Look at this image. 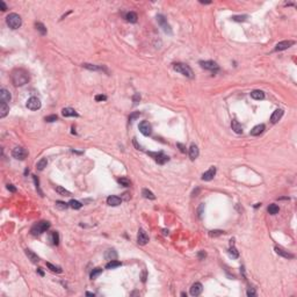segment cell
Segmentation results:
<instances>
[{
    "label": "cell",
    "instance_id": "1",
    "mask_svg": "<svg viewBox=\"0 0 297 297\" xmlns=\"http://www.w3.org/2000/svg\"><path fill=\"white\" fill-rule=\"evenodd\" d=\"M12 81L15 86H23L29 81V74L23 69H18L13 71Z\"/></svg>",
    "mask_w": 297,
    "mask_h": 297
},
{
    "label": "cell",
    "instance_id": "2",
    "mask_svg": "<svg viewBox=\"0 0 297 297\" xmlns=\"http://www.w3.org/2000/svg\"><path fill=\"white\" fill-rule=\"evenodd\" d=\"M6 22L8 24L10 28L12 29H18L21 27L22 24V20H21V16L16 13H11L7 18H6Z\"/></svg>",
    "mask_w": 297,
    "mask_h": 297
},
{
    "label": "cell",
    "instance_id": "3",
    "mask_svg": "<svg viewBox=\"0 0 297 297\" xmlns=\"http://www.w3.org/2000/svg\"><path fill=\"white\" fill-rule=\"evenodd\" d=\"M49 227H50V222H48V221H42V222L36 223L35 225L32 227L30 232H32L33 236H40L41 233L45 232Z\"/></svg>",
    "mask_w": 297,
    "mask_h": 297
},
{
    "label": "cell",
    "instance_id": "4",
    "mask_svg": "<svg viewBox=\"0 0 297 297\" xmlns=\"http://www.w3.org/2000/svg\"><path fill=\"white\" fill-rule=\"evenodd\" d=\"M173 69H174L177 72H179V73H181L182 76L187 77V78H193V77H194L193 70L190 69L187 64H183V63H177V64H174Z\"/></svg>",
    "mask_w": 297,
    "mask_h": 297
},
{
    "label": "cell",
    "instance_id": "5",
    "mask_svg": "<svg viewBox=\"0 0 297 297\" xmlns=\"http://www.w3.org/2000/svg\"><path fill=\"white\" fill-rule=\"evenodd\" d=\"M157 21H158L159 26L163 28V30H164L166 34H168V35H172V29H171V26L167 23V20L165 19V16H164L163 14L157 15Z\"/></svg>",
    "mask_w": 297,
    "mask_h": 297
},
{
    "label": "cell",
    "instance_id": "6",
    "mask_svg": "<svg viewBox=\"0 0 297 297\" xmlns=\"http://www.w3.org/2000/svg\"><path fill=\"white\" fill-rule=\"evenodd\" d=\"M147 153H149V155H151L158 164H160V165H164L165 163H167L169 160V158L164 152H147Z\"/></svg>",
    "mask_w": 297,
    "mask_h": 297
},
{
    "label": "cell",
    "instance_id": "7",
    "mask_svg": "<svg viewBox=\"0 0 297 297\" xmlns=\"http://www.w3.org/2000/svg\"><path fill=\"white\" fill-rule=\"evenodd\" d=\"M12 155L15 158V159L23 160L24 158L28 155V152H27V150L23 149V147H21V146H16V147H14V149H13Z\"/></svg>",
    "mask_w": 297,
    "mask_h": 297
},
{
    "label": "cell",
    "instance_id": "8",
    "mask_svg": "<svg viewBox=\"0 0 297 297\" xmlns=\"http://www.w3.org/2000/svg\"><path fill=\"white\" fill-rule=\"evenodd\" d=\"M200 65L202 66L203 69H205V70H209V71H213V72H216L219 70V66H218V64L214 62V60H205V62H200Z\"/></svg>",
    "mask_w": 297,
    "mask_h": 297
},
{
    "label": "cell",
    "instance_id": "9",
    "mask_svg": "<svg viewBox=\"0 0 297 297\" xmlns=\"http://www.w3.org/2000/svg\"><path fill=\"white\" fill-rule=\"evenodd\" d=\"M41 106H42V103H41L40 99H37L36 96H32L27 101V108L30 109V110H37V109L41 108Z\"/></svg>",
    "mask_w": 297,
    "mask_h": 297
},
{
    "label": "cell",
    "instance_id": "10",
    "mask_svg": "<svg viewBox=\"0 0 297 297\" xmlns=\"http://www.w3.org/2000/svg\"><path fill=\"white\" fill-rule=\"evenodd\" d=\"M138 128H139V131L142 132L144 136H150L151 132H152V127H151V124L147 121L141 122L139 125H138Z\"/></svg>",
    "mask_w": 297,
    "mask_h": 297
},
{
    "label": "cell",
    "instance_id": "11",
    "mask_svg": "<svg viewBox=\"0 0 297 297\" xmlns=\"http://www.w3.org/2000/svg\"><path fill=\"white\" fill-rule=\"evenodd\" d=\"M295 44V41H282V42H279L275 47V51H283V50H287L289 49L290 47H293Z\"/></svg>",
    "mask_w": 297,
    "mask_h": 297
},
{
    "label": "cell",
    "instance_id": "12",
    "mask_svg": "<svg viewBox=\"0 0 297 297\" xmlns=\"http://www.w3.org/2000/svg\"><path fill=\"white\" fill-rule=\"evenodd\" d=\"M137 241H138L139 245H146V244L149 243V236L146 235V232H145L143 229H139V230H138Z\"/></svg>",
    "mask_w": 297,
    "mask_h": 297
},
{
    "label": "cell",
    "instance_id": "13",
    "mask_svg": "<svg viewBox=\"0 0 297 297\" xmlns=\"http://www.w3.org/2000/svg\"><path fill=\"white\" fill-rule=\"evenodd\" d=\"M215 175H216V167L211 166L207 172H204L202 174V180L203 181H210L214 179Z\"/></svg>",
    "mask_w": 297,
    "mask_h": 297
},
{
    "label": "cell",
    "instance_id": "14",
    "mask_svg": "<svg viewBox=\"0 0 297 297\" xmlns=\"http://www.w3.org/2000/svg\"><path fill=\"white\" fill-rule=\"evenodd\" d=\"M202 290H203L202 285L200 282H195L194 285H191V288H190V295L191 296H199V295H201Z\"/></svg>",
    "mask_w": 297,
    "mask_h": 297
},
{
    "label": "cell",
    "instance_id": "15",
    "mask_svg": "<svg viewBox=\"0 0 297 297\" xmlns=\"http://www.w3.org/2000/svg\"><path fill=\"white\" fill-rule=\"evenodd\" d=\"M121 203H122V199L119 196H115V195H110L107 199V204L110 207H117Z\"/></svg>",
    "mask_w": 297,
    "mask_h": 297
},
{
    "label": "cell",
    "instance_id": "16",
    "mask_svg": "<svg viewBox=\"0 0 297 297\" xmlns=\"http://www.w3.org/2000/svg\"><path fill=\"white\" fill-rule=\"evenodd\" d=\"M11 99H12V96H11L10 91H7V89H5V88L0 89V101H1V102L8 103V102L11 101Z\"/></svg>",
    "mask_w": 297,
    "mask_h": 297
},
{
    "label": "cell",
    "instance_id": "17",
    "mask_svg": "<svg viewBox=\"0 0 297 297\" xmlns=\"http://www.w3.org/2000/svg\"><path fill=\"white\" fill-rule=\"evenodd\" d=\"M62 115L64 117H78L79 116L78 113L72 108H63L62 109Z\"/></svg>",
    "mask_w": 297,
    "mask_h": 297
},
{
    "label": "cell",
    "instance_id": "18",
    "mask_svg": "<svg viewBox=\"0 0 297 297\" xmlns=\"http://www.w3.org/2000/svg\"><path fill=\"white\" fill-rule=\"evenodd\" d=\"M200 155V151H199V147L195 145V144H191L189 147V157L191 160H195L197 157Z\"/></svg>",
    "mask_w": 297,
    "mask_h": 297
},
{
    "label": "cell",
    "instance_id": "19",
    "mask_svg": "<svg viewBox=\"0 0 297 297\" xmlns=\"http://www.w3.org/2000/svg\"><path fill=\"white\" fill-rule=\"evenodd\" d=\"M282 116H283V110H282V109H276L273 114H272V116H271V121H272V123H276V122H279V121L281 120Z\"/></svg>",
    "mask_w": 297,
    "mask_h": 297
},
{
    "label": "cell",
    "instance_id": "20",
    "mask_svg": "<svg viewBox=\"0 0 297 297\" xmlns=\"http://www.w3.org/2000/svg\"><path fill=\"white\" fill-rule=\"evenodd\" d=\"M275 252H276V254H279V255H281V257H283V258H287V259H293L294 258V254H291V253H289L288 251H285L283 249H281V247H275Z\"/></svg>",
    "mask_w": 297,
    "mask_h": 297
},
{
    "label": "cell",
    "instance_id": "21",
    "mask_svg": "<svg viewBox=\"0 0 297 297\" xmlns=\"http://www.w3.org/2000/svg\"><path fill=\"white\" fill-rule=\"evenodd\" d=\"M266 129V127H265V124H258V125H255L252 130H251V135L252 136H259V135H261L262 132L265 131Z\"/></svg>",
    "mask_w": 297,
    "mask_h": 297
},
{
    "label": "cell",
    "instance_id": "22",
    "mask_svg": "<svg viewBox=\"0 0 297 297\" xmlns=\"http://www.w3.org/2000/svg\"><path fill=\"white\" fill-rule=\"evenodd\" d=\"M105 259L106 260H116L117 259V253L115 250H107L105 253Z\"/></svg>",
    "mask_w": 297,
    "mask_h": 297
},
{
    "label": "cell",
    "instance_id": "23",
    "mask_svg": "<svg viewBox=\"0 0 297 297\" xmlns=\"http://www.w3.org/2000/svg\"><path fill=\"white\" fill-rule=\"evenodd\" d=\"M251 98L254 100H263L265 99V93L260 89H255L251 92Z\"/></svg>",
    "mask_w": 297,
    "mask_h": 297
},
{
    "label": "cell",
    "instance_id": "24",
    "mask_svg": "<svg viewBox=\"0 0 297 297\" xmlns=\"http://www.w3.org/2000/svg\"><path fill=\"white\" fill-rule=\"evenodd\" d=\"M231 128H232V130L235 131L236 133H238V135L243 133V127H241V124L238 123V121H236V120H232V122H231Z\"/></svg>",
    "mask_w": 297,
    "mask_h": 297
},
{
    "label": "cell",
    "instance_id": "25",
    "mask_svg": "<svg viewBox=\"0 0 297 297\" xmlns=\"http://www.w3.org/2000/svg\"><path fill=\"white\" fill-rule=\"evenodd\" d=\"M8 111H10V107H8V105H7V103H5V102H1V103H0V117H1V119H4V117L8 114Z\"/></svg>",
    "mask_w": 297,
    "mask_h": 297
},
{
    "label": "cell",
    "instance_id": "26",
    "mask_svg": "<svg viewBox=\"0 0 297 297\" xmlns=\"http://www.w3.org/2000/svg\"><path fill=\"white\" fill-rule=\"evenodd\" d=\"M26 255L29 258V260L32 262H34V263H37V262L40 261V258L36 255L35 253L33 252V251L30 250H26Z\"/></svg>",
    "mask_w": 297,
    "mask_h": 297
},
{
    "label": "cell",
    "instance_id": "27",
    "mask_svg": "<svg viewBox=\"0 0 297 297\" xmlns=\"http://www.w3.org/2000/svg\"><path fill=\"white\" fill-rule=\"evenodd\" d=\"M230 249H229V254L233 258V259H237L238 257H239V252L236 250V247H235V245H233V240H231V243H230Z\"/></svg>",
    "mask_w": 297,
    "mask_h": 297
},
{
    "label": "cell",
    "instance_id": "28",
    "mask_svg": "<svg viewBox=\"0 0 297 297\" xmlns=\"http://www.w3.org/2000/svg\"><path fill=\"white\" fill-rule=\"evenodd\" d=\"M83 66L87 70H91V71H103L105 69L101 67V66H98V65H93V64H88V63H85L83 64Z\"/></svg>",
    "mask_w": 297,
    "mask_h": 297
},
{
    "label": "cell",
    "instance_id": "29",
    "mask_svg": "<svg viewBox=\"0 0 297 297\" xmlns=\"http://www.w3.org/2000/svg\"><path fill=\"white\" fill-rule=\"evenodd\" d=\"M125 19H127V21H129V22H131V23H136V22H137L138 16H137V14H136L135 12H129V13H127Z\"/></svg>",
    "mask_w": 297,
    "mask_h": 297
},
{
    "label": "cell",
    "instance_id": "30",
    "mask_svg": "<svg viewBox=\"0 0 297 297\" xmlns=\"http://www.w3.org/2000/svg\"><path fill=\"white\" fill-rule=\"evenodd\" d=\"M120 266H122V262L117 261V260H110L106 265V269H114V268H117Z\"/></svg>",
    "mask_w": 297,
    "mask_h": 297
},
{
    "label": "cell",
    "instance_id": "31",
    "mask_svg": "<svg viewBox=\"0 0 297 297\" xmlns=\"http://www.w3.org/2000/svg\"><path fill=\"white\" fill-rule=\"evenodd\" d=\"M48 165V160L47 158H42L41 160H38L37 161V164H36V168L38 169V171H43Z\"/></svg>",
    "mask_w": 297,
    "mask_h": 297
},
{
    "label": "cell",
    "instance_id": "32",
    "mask_svg": "<svg viewBox=\"0 0 297 297\" xmlns=\"http://www.w3.org/2000/svg\"><path fill=\"white\" fill-rule=\"evenodd\" d=\"M142 195L145 197V199H147V200H155V194L149 189H143L142 190Z\"/></svg>",
    "mask_w": 297,
    "mask_h": 297
},
{
    "label": "cell",
    "instance_id": "33",
    "mask_svg": "<svg viewBox=\"0 0 297 297\" xmlns=\"http://www.w3.org/2000/svg\"><path fill=\"white\" fill-rule=\"evenodd\" d=\"M56 191L60 194V195H63V196H71V191H69L67 189H65V188H63L62 186H57L56 187Z\"/></svg>",
    "mask_w": 297,
    "mask_h": 297
},
{
    "label": "cell",
    "instance_id": "34",
    "mask_svg": "<svg viewBox=\"0 0 297 297\" xmlns=\"http://www.w3.org/2000/svg\"><path fill=\"white\" fill-rule=\"evenodd\" d=\"M267 210H268V213L271 215H276L279 211H280V208H279V205H276V204H269V207L267 208Z\"/></svg>",
    "mask_w": 297,
    "mask_h": 297
},
{
    "label": "cell",
    "instance_id": "35",
    "mask_svg": "<svg viewBox=\"0 0 297 297\" xmlns=\"http://www.w3.org/2000/svg\"><path fill=\"white\" fill-rule=\"evenodd\" d=\"M69 207L72 208V209L78 210V209H80V208L83 207V204L79 202V201H77V200H71V201L69 202Z\"/></svg>",
    "mask_w": 297,
    "mask_h": 297
},
{
    "label": "cell",
    "instance_id": "36",
    "mask_svg": "<svg viewBox=\"0 0 297 297\" xmlns=\"http://www.w3.org/2000/svg\"><path fill=\"white\" fill-rule=\"evenodd\" d=\"M35 27H36V29H37V30H38L42 35H45V34H47V28L44 27V24L43 23H41V22H36Z\"/></svg>",
    "mask_w": 297,
    "mask_h": 297
},
{
    "label": "cell",
    "instance_id": "37",
    "mask_svg": "<svg viewBox=\"0 0 297 297\" xmlns=\"http://www.w3.org/2000/svg\"><path fill=\"white\" fill-rule=\"evenodd\" d=\"M47 267L51 271V272H55V273H62V272H63L60 267H58V266H54V265L50 263V262H47Z\"/></svg>",
    "mask_w": 297,
    "mask_h": 297
},
{
    "label": "cell",
    "instance_id": "38",
    "mask_svg": "<svg viewBox=\"0 0 297 297\" xmlns=\"http://www.w3.org/2000/svg\"><path fill=\"white\" fill-rule=\"evenodd\" d=\"M51 240H52V244H54V245H58V244H59V235H58V232L54 231V232L51 233Z\"/></svg>",
    "mask_w": 297,
    "mask_h": 297
},
{
    "label": "cell",
    "instance_id": "39",
    "mask_svg": "<svg viewBox=\"0 0 297 297\" xmlns=\"http://www.w3.org/2000/svg\"><path fill=\"white\" fill-rule=\"evenodd\" d=\"M117 181H119V183L121 186H124V187H130V185H131L130 180L127 178H120Z\"/></svg>",
    "mask_w": 297,
    "mask_h": 297
},
{
    "label": "cell",
    "instance_id": "40",
    "mask_svg": "<svg viewBox=\"0 0 297 297\" xmlns=\"http://www.w3.org/2000/svg\"><path fill=\"white\" fill-rule=\"evenodd\" d=\"M101 273H102V269H101V268H99V267H98V268H94V269L92 271V273H91V279L94 280V279H96Z\"/></svg>",
    "mask_w": 297,
    "mask_h": 297
},
{
    "label": "cell",
    "instance_id": "41",
    "mask_svg": "<svg viewBox=\"0 0 297 297\" xmlns=\"http://www.w3.org/2000/svg\"><path fill=\"white\" fill-rule=\"evenodd\" d=\"M33 179H34V182H35L36 190L38 191V194H40L41 196H43V193H42V190H41V188H40V181H38V178H37L36 175H33Z\"/></svg>",
    "mask_w": 297,
    "mask_h": 297
},
{
    "label": "cell",
    "instance_id": "42",
    "mask_svg": "<svg viewBox=\"0 0 297 297\" xmlns=\"http://www.w3.org/2000/svg\"><path fill=\"white\" fill-rule=\"evenodd\" d=\"M247 18H249L247 15H238V16H233L232 20H233V21H237V22H244V21H246Z\"/></svg>",
    "mask_w": 297,
    "mask_h": 297
},
{
    "label": "cell",
    "instance_id": "43",
    "mask_svg": "<svg viewBox=\"0 0 297 297\" xmlns=\"http://www.w3.org/2000/svg\"><path fill=\"white\" fill-rule=\"evenodd\" d=\"M56 207L60 209V210H65L67 207H69V203H65V202H62V201H57L56 202Z\"/></svg>",
    "mask_w": 297,
    "mask_h": 297
},
{
    "label": "cell",
    "instance_id": "44",
    "mask_svg": "<svg viewBox=\"0 0 297 297\" xmlns=\"http://www.w3.org/2000/svg\"><path fill=\"white\" fill-rule=\"evenodd\" d=\"M139 101H141V94H139V93L133 94V96H132V102H133V106H137Z\"/></svg>",
    "mask_w": 297,
    "mask_h": 297
},
{
    "label": "cell",
    "instance_id": "45",
    "mask_svg": "<svg viewBox=\"0 0 297 297\" xmlns=\"http://www.w3.org/2000/svg\"><path fill=\"white\" fill-rule=\"evenodd\" d=\"M224 232L222 231V230H213V231H210L209 232V236L210 237H217V236H221V235H223Z\"/></svg>",
    "mask_w": 297,
    "mask_h": 297
},
{
    "label": "cell",
    "instance_id": "46",
    "mask_svg": "<svg viewBox=\"0 0 297 297\" xmlns=\"http://www.w3.org/2000/svg\"><path fill=\"white\" fill-rule=\"evenodd\" d=\"M139 116H141V113H139V111H135V113H132L130 116H129V121H130V122H133L135 120L138 119Z\"/></svg>",
    "mask_w": 297,
    "mask_h": 297
},
{
    "label": "cell",
    "instance_id": "47",
    "mask_svg": "<svg viewBox=\"0 0 297 297\" xmlns=\"http://www.w3.org/2000/svg\"><path fill=\"white\" fill-rule=\"evenodd\" d=\"M58 120V116L57 115H50V116H47L45 117V122H55Z\"/></svg>",
    "mask_w": 297,
    "mask_h": 297
},
{
    "label": "cell",
    "instance_id": "48",
    "mask_svg": "<svg viewBox=\"0 0 297 297\" xmlns=\"http://www.w3.org/2000/svg\"><path fill=\"white\" fill-rule=\"evenodd\" d=\"M105 100H107V96H106V95L99 94L95 96V101H105Z\"/></svg>",
    "mask_w": 297,
    "mask_h": 297
},
{
    "label": "cell",
    "instance_id": "49",
    "mask_svg": "<svg viewBox=\"0 0 297 297\" xmlns=\"http://www.w3.org/2000/svg\"><path fill=\"white\" fill-rule=\"evenodd\" d=\"M257 295V293H255V290L253 289V288H250L249 290H247V296H255Z\"/></svg>",
    "mask_w": 297,
    "mask_h": 297
},
{
    "label": "cell",
    "instance_id": "50",
    "mask_svg": "<svg viewBox=\"0 0 297 297\" xmlns=\"http://www.w3.org/2000/svg\"><path fill=\"white\" fill-rule=\"evenodd\" d=\"M177 145H178V147H180V151H181L182 153H186V147H185V145H183V144H181V143H178Z\"/></svg>",
    "mask_w": 297,
    "mask_h": 297
},
{
    "label": "cell",
    "instance_id": "51",
    "mask_svg": "<svg viewBox=\"0 0 297 297\" xmlns=\"http://www.w3.org/2000/svg\"><path fill=\"white\" fill-rule=\"evenodd\" d=\"M203 208H204V204H201V205H200V208H199V210H197V213H199V217H200V218H202Z\"/></svg>",
    "mask_w": 297,
    "mask_h": 297
},
{
    "label": "cell",
    "instance_id": "52",
    "mask_svg": "<svg viewBox=\"0 0 297 297\" xmlns=\"http://www.w3.org/2000/svg\"><path fill=\"white\" fill-rule=\"evenodd\" d=\"M7 189L10 190V191H12V193H15V191H16V188H15L13 185H10V183L7 185Z\"/></svg>",
    "mask_w": 297,
    "mask_h": 297
},
{
    "label": "cell",
    "instance_id": "53",
    "mask_svg": "<svg viewBox=\"0 0 297 297\" xmlns=\"http://www.w3.org/2000/svg\"><path fill=\"white\" fill-rule=\"evenodd\" d=\"M0 7H1V11H2V12H5V11L7 10V7H6V5H5L4 1H0Z\"/></svg>",
    "mask_w": 297,
    "mask_h": 297
},
{
    "label": "cell",
    "instance_id": "54",
    "mask_svg": "<svg viewBox=\"0 0 297 297\" xmlns=\"http://www.w3.org/2000/svg\"><path fill=\"white\" fill-rule=\"evenodd\" d=\"M133 144H135V146L137 147V150H143V147L137 143V141H136V138H133Z\"/></svg>",
    "mask_w": 297,
    "mask_h": 297
},
{
    "label": "cell",
    "instance_id": "55",
    "mask_svg": "<svg viewBox=\"0 0 297 297\" xmlns=\"http://www.w3.org/2000/svg\"><path fill=\"white\" fill-rule=\"evenodd\" d=\"M205 255H207V254H205L203 251H201V252L199 253V259L201 260V259H203V258H205Z\"/></svg>",
    "mask_w": 297,
    "mask_h": 297
},
{
    "label": "cell",
    "instance_id": "56",
    "mask_svg": "<svg viewBox=\"0 0 297 297\" xmlns=\"http://www.w3.org/2000/svg\"><path fill=\"white\" fill-rule=\"evenodd\" d=\"M37 272H38V273H40V275H42V276H43V275H44V273H43V272H42V268H38V269H37Z\"/></svg>",
    "mask_w": 297,
    "mask_h": 297
},
{
    "label": "cell",
    "instance_id": "57",
    "mask_svg": "<svg viewBox=\"0 0 297 297\" xmlns=\"http://www.w3.org/2000/svg\"><path fill=\"white\" fill-rule=\"evenodd\" d=\"M86 295H87V296H93L94 297V294H93V293H86Z\"/></svg>",
    "mask_w": 297,
    "mask_h": 297
},
{
    "label": "cell",
    "instance_id": "58",
    "mask_svg": "<svg viewBox=\"0 0 297 297\" xmlns=\"http://www.w3.org/2000/svg\"><path fill=\"white\" fill-rule=\"evenodd\" d=\"M200 2H201V4H210L211 1H200Z\"/></svg>",
    "mask_w": 297,
    "mask_h": 297
}]
</instances>
